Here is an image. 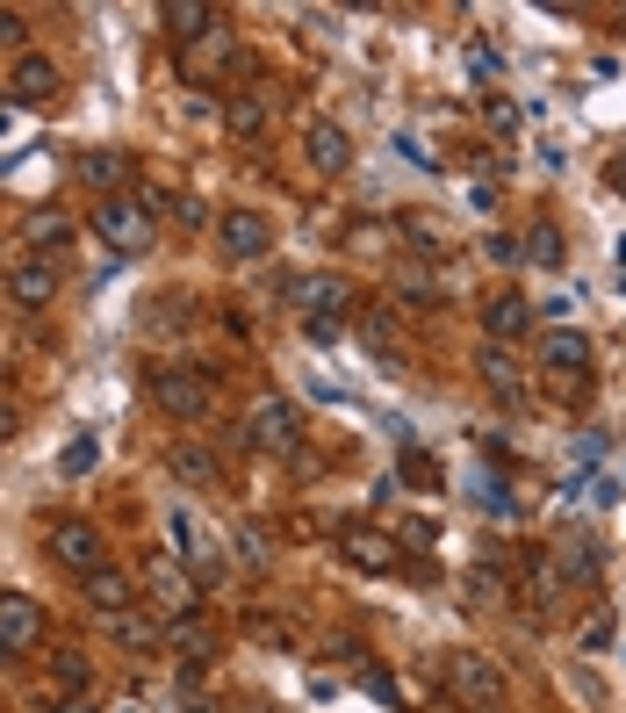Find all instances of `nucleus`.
Instances as JSON below:
<instances>
[{"label": "nucleus", "instance_id": "obj_23", "mask_svg": "<svg viewBox=\"0 0 626 713\" xmlns=\"http://www.w3.org/2000/svg\"><path fill=\"white\" fill-rule=\"evenodd\" d=\"M166 468H173L180 483H195V491H209V483H217V462H209L202 447H173V454H166Z\"/></svg>", "mask_w": 626, "mask_h": 713}, {"label": "nucleus", "instance_id": "obj_9", "mask_svg": "<svg viewBox=\"0 0 626 713\" xmlns=\"http://www.w3.org/2000/svg\"><path fill=\"white\" fill-rule=\"evenodd\" d=\"M87 605H95L101 620H123V613H137V584H130L123 570H109V563H101L95 576H87Z\"/></svg>", "mask_w": 626, "mask_h": 713}, {"label": "nucleus", "instance_id": "obj_12", "mask_svg": "<svg viewBox=\"0 0 626 713\" xmlns=\"http://www.w3.org/2000/svg\"><path fill=\"white\" fill-rule=\"evenodd\" d=\"M8 288H14V303H22V310H43V303L58 296V267L51 260H22L8 275Z\"/></svg>", "mask_w": 626, "mask_h": 713}, {"label": "nucleus", "instance_id": "obj_27", "mask_svg": "<svg viewBox=\"0 0 626 713\" xmlns=\"http://www.w3.org/2000/svg\"><path fill=\"white\" fill-rule=\"evenodd\" d=\"M22 238H29V246H66V238H72V224L58 217V209H37V217L22 224Z\"/></svg>", "mask_w": 626, "mask_h": 713}, {"label": "nucleus", "instance_id": "obj_3", "mask_svg": "<svg viewBox=\"0 0 626 713\" xmlns=\"http://www.w3.org/2000/svg\"><path fill=\"white\" fill-rule=\"evenodd\" d=\"M95 231H101V246H109V252H145L151 246L145 202H123V195H109V202L95 209Z\"/></svg>", "mask_w": 626, "mask_h": 713}, {"label": "nucleus", "instance_id": "obj_25", "mask_svg": "<svg viewBox=\"0 0 626 713\" xmlns=\"http://www.w3.org/2000/svg\"><path fill=\"white\" fill-rule=\"evenodd\" d=\"M526 598H533V613H555V605H562V570L555 563H533L526 570Z\"/></svg>", "mask_w": 626, "mask_h": 713}, {"label": "nucleus", "instance_id": "obj_24", "mask_svg": "<svg viewBox=\"0 0 626 713\" xmlns=\"http://www.w3.org/2000/svg\"><path fill=\"white\" fill-rule=\"evenodd\" d=\"M476 368H483V383H490L497 397H511V404H518V368H511V354H504V346H483Z\"/></svg>", "mask_w": 626, "mask_h": 713}, {"label": "nucleus", "instance_id": "obj_2", "mask_svg": "<svg viewBox=\"0 0 626 713\" xmlns=\"http://www.w3.org/2000/svg\"><path fill=\"white\" fill-rule=\"evenodd\" d=\"M447 692H454V700H461V706H497L504 700V671H497V663L490 656H476V648H461V656H454L447 663Z\"/></svg>", "mask_w": 626, "mask_h": 713}, {"label": "nucleus", "instance_id": "obj_15", "mask_svg": "<svg viewBox=\"0 0 626 713\" xmlns=\"http://www.w3.org/2000/svg\"><path fill=\"white\" fill-rule=\"evenodd\" d=\"M8 87H14V101H58V66L29 51L22 66H14V80H8Z\"/></svg>", "mask_w": 626, "mask_h": 713}, {"label": "nucleus", "instance_id": "obj_8", "mask_svg": "<svg viewBox=\"0 0 626 713\" xmlns=\"http://www.w3.org/2000/svg\"><path fill=\"white\" fill-rule=\"evenodd\" d=\"M246 439L252 447H296V404H281V397H259L252 404V418H246Z\"/></svg>", "mask_w": 626, "mask_h": 713}, {"label": "nucleus", "instance_id": "obj_39", "mask_svg": "<svg viewBox=\"0 0 626 713\" xmlns=\"http://www.w3.org/2000/svg\"><path fill=\"white\" fill-rule=\"evenodd\" d=\"M613 188H619V195H626V159H619V166H613Z\"/></svg>", "mask_w": 626, "mask_h": 713}, {"label": "nucleus", "instance_id": "obj_33", "mask_svg": "<svg viewBox=\"0 0 626 713\" xmlns=\"http://www.w3.org/2000/svg\"><path fill=\"white\" fill-rule=\"evenodd\" d=\"M29 37V22H22V14H14V8H0V51H14V43H22Z\"/></svg>", "mask_w": 626, "mask_h": 713}, {"label": "nucleus", "instance_id": "obj_6", "mask_svg": "<svg viewBox=\"0 0 626 713\" xmlns=\"http://www.w3.org/2000/svg\"><path fill=\"white\" fill-rule=\"evenodd\" d=\"M231 58H238V37H231V29H209V37H195V43H180V80H188V87H202V80H217V72L223 66H231Z\"/></svg>", "mask_w": 626, "mask_h": 713}, {"label": "nucleus", "instance_id": "obj_32", "mask_svg": "<svg viewBox=\"0 0 626 713\" xmlns=\"http://www.w3.org/2000/svg\"><path fill=\"white\" fill-rule=\"evenodd\" d=\"M87 468H95V439H72V447H66V476H87Z\"/></svg>", "mask_w": 626, "mask_h": 713}, {"label": "nucleus", "instance_id": "obj_7", "mask_svg": "<svg viewBox=\"0 0 626 713\" xmlns=\"http://www.w3.org/2000/svg\"><path fill=\"white\" fill-rule=\"evenodd\" d=\"M51 555H58L66 570L95 576V570H101V534H95L87 519H58V526H51Z\"/></svg>", "mask_w": 626, "mask_h": 713}, {"label": "nucleus", "instance_id": "obj_42", "mask_svg": "<svg viewBox=\"0 0 626 713\" xmlns=\"http://www.w3.org/2000/svg\"><path fill=\"white\" fill-rule=\"evenodd\" d=\"M619 22H626V8H619Z\"/></svg>", "mask_w": 626, "mask_h": 713}, {"label": "nucleus", "instance_id": "obj_38", "mask_svg": "<svg viewBox=\"0 0 626 713\" xmlns=\"http://www.w3.org/2000/svg\"><path fill=\"white\" fill-rule=\"evenodd\" d=\"M58 713H95V700H66V706H58Z\"/></svg>", "mask_w": 626, "mask_h": 713}, {"label": "nucleus", "instance_id": "obj_37", "mask_svg": "<svg viewBox=\"0 0 626 713\" xmlns=\"http://www.w3.org/2000/svg\"><path fill=\"white\" fill-rule=\"evenodd\" d=\"M8 439H14V404L0 397V447H8Z\"/></svg>", "mask_w": 626, "mask_h": 713}, {"label": "nucleus", "instance_id": "obj_22", "mask_svg": "<svg viewBox=\"0 0 626 713\" xmlns=\"http://www.w3.org/2000/svg\"><path fill=\"white\" fill-rule=\"evenodd\" d=\"M109 634L123 648H137V656H145V648H166V627H151L145 613H123V620H109Z\"/></svg>", "mask_w": 626, "mask_h": 713}, {"label": "nucleus", "instance_id": "obj_41", "mask_svg": "<svg viewBox=\"0 0 626 713\" xmlns=\"http://www.w3.org/2000/svg\"><path fill=\"white\" fill-rule=\"evenodd\" d=\"M483 713H504V706H483Z\"/></svg>", "mask_w": 626, "mask_h": 713}, {"label": "nucleus", "instance_id": "obj_31", "mask_svg": "<svg viewBox=\"0 0 626 713\" xmlns=\"http://www.w3.org/2000/svg\"><path fill=\"white\" fill-rule=\"evenodd\" d=\"M483 252H490V260H497V267H511V260H526V246H518V238H504V231H497V238H483Z\"/></svg>", "mask_w": 626, "mask_h": 713}, {"label": "nucleus", "instance_id": "obj_18", "mask_svg": "<svg viewBox=\"0 0 626 713\" xmlns=\"http://www.w3.org/2000/svg\"><path fill=\"white\" fill-rule=\"evenodd\" d=\"M555 570H562V584H598V570H605L598 541H569V548L555 555Z\"/></svg>", "mask_w": 626, "mask_h": 713}, {"label": "nucleus", "instance_id": "obj_26", "mask_svg": "<svg viewBox=\"0 0 626 713\" xmlns=\"http://www.w3.org/2000/svg\"><path fill=\"white\" fill-rule=\"evenodd\" d=\"M461 591H468V605H476V613H497V605L511 598V584H504L497 570H468V584H461Z\"/></svg>", "mask_w": 626, "mask_h": 713}, {"label": "nucleus", "instance_id": "obj_21", "mask_svg": "<svg viewBox=\"0 0 626 713\" xmlns=\"http://www.w3.org/2000/svg\"><path fill=\"white\" fill-rule=\"evenodd\" d=\"M223 130H231V138H259V130H267V101H259V95L223 101Z\"/></svg>", "mask_w": 626, "mask_h": 713}, {"label": "nucleus", "instance_id": "obj_1", "mask_svg": "<svg viewBox=\"0 0 626 713\" xmlns=\"http://www.w3.org/2000/svg\"><path fill=\"white\" fill-rule=\"evenodd\" d=\"M151 404H159L166 418H209V375L202 368H166V375H151Z\"/></svg>", "mask_w": 626, "mask_h": 713}, {"label": "nucleus", "instance_id": "obj_16", "mask_svg": "<svg viewBox=\"0 0 626 713\" xmlns=\"http://www.w3.org/2000/svg\"><path fill=\"white\" fill-rule=\"evenodd\" d=\"M483 325H490V339H518V331L533 325V303L518 296V288H511V296H490V303H483Z\"/></svg>", "mask_w": 626, "mask_h": 713}, {"label": "nucleus", "instance_id": "obj_10", "mask_svg": "<svg viewBox=\"0 0 626 713\" xmlns=\"http://www.w3.org/2000/svg\"><path fill=\"white\" fill-rule=\"evenodd\" d=\"M37 627H43L37 598H22V591H0V642H8V648H29V642H37Z\"/></svg>", "mask_w": 626, "mask_h": 713}, {"label": "nucleus", "instance_id": "obj_17", "mask_svg": "<svg viewBox=\"0 0 626 713\" xmlns=\"http://www.w3.org/2000/svg\"><path fill=\"white\" fill-rule=\"evenodd\" d=\"M166 648H173V656H195V663H202L209 648H217V634L202 627V613H188V620H166Z\"/></svg>", "mask_w": 626, "mask_h": 713}, {"label": "nucleus", "instance_id": "obj_29", "mask_svg": "<svg viewBox=\"0 0 626 713\" xmlns=\"http://www.w3.org/2000/svg\"><path fill=\"white\" fill-rule=\"evenodd\" d=\"M346 548H354V563H360V570H389V563H396V548H389L381 534H354Z\"/></svg>", "mask_w": 626, "mask_h": 713}, {"label": "nucleus", "instance_id": "obj_30", "mask_svg": "<svg viewBox=\"0 0 626 713\" xmlns=\"http://www.w3.org/2000/svg\"><path fill=\"white\" fill-rule=\"evenodd\" d=\"M396 288H404L410 303H433L439 288H433V275H425V267H396Z\"/></svg>", "mask_w": 626, "mask_h": 713}, {"label": "nucleus", "instance_id": "obj_40", "mask_svg": "<svg viewBox=\"0 0 626 713\" xmlns=\"http://www.w3.org/2000/svg\"><path fill=\"white\" fill-rule=\"evenodd\" d=\"M619 275H626V238H619Z\"/></svg>", "mask_w": 626, "mask_h": 713}, {"label": "nucleus", "instance_id": "obj_34", "mask_svg": "<svg viewBox=\"0 0 626 713\" xmlns=\"http://www.w3.org/2000/svg\"><path fill=\"white\" fill-rule=\"evenodd\" d=\"M58 685L80 692V685H87V656H72V648H66V656H58Z\"/></svg>", "mask_w": 626, "mask_h": 713}, {"label": "nucleus", "instance_id": "obj_19", "mask_svg": "<svg viewBox=\"0 0 626 713\" xmlns=\"http://www.w3.org/2000/svg\"><path fill=\"white\" fill-rule=\"evenodd\" d=\"M288 296H296V303H310L317 317L346 310V281H331V275H310V281H288Z\"/></svg>", "mask_w": 626, "mask_h": 713}, {"label": "nucleus", "instance_id": "obj_20", "mask_svg": "<svg viewBox=\"0 0 626 713\" xmlns=\"http://www.w3.org/2000/svg\"><path fill=\"white\" fill-rule=\"evenodd\" d=\"M80 180H87V188H123V180H130V159H123V151H87V159H80Z\"/></svg>", "mask_w": 626, "mask_h": 713}, {"label": "nucleus", "instance_id": "obj_11", "mask_svg": "<svg viewBox=\"0 0 626 713\" xmlns=\"http://www.w3.org/2000/svg\"><path fill=\"white\" fill-rule=\"evenodd\" d=\"M159 22H166V37H173V43H195V37L217 29V8H209V0H166Z\"/></svg>", "mask_w": 626, "mask_h": 713}, {"label": "nucleus", "instance_id": "obj_14", "mask_svg": "<svg viewBox=\"0 0 626 713\" xmlns=\"http://www.w3.org/2000/svg\"><path fill=\"white\" fill-rule=\"evenodd\" d=\"M310 166L317 174H346L354 166V138L339 123H310Z\"/></svg>", "mask_w": 626, "mask_h": 713}, {"label": "nucleus", "instance_id": "obj_28", "mask_svg": "<svg viewBox=\"0 0 626 713\" xmlns=\"http://www.w3.org/2000/svg\"><path fill=\"white\" fill-rule=\"evenodd\" d=\"M526 260L533 267H562V231H555V224H533V231H526Z\"/></svg>", "mask_w": 626, "mask_h": 713}, {"label": "nucleus", "instance_id": "obj_36", "mask_svg": "<svg viewBox=\"0 0 626 713\" xmlns=\"http://www.w3.org/2000/svg\"><path fill=\"white\" fill-rule=\"evenodd\" d=\"M569 685H576V692H584V700H590V706H598V700H605V685H598V677H590V671H569Z\"/></svg>", "mask_w": 626, "mask_h": 713}, {"label": "nucleus", "instance_id": "obj_5", "mask_svg": "<svg viewBox=\"0 0 626 713\" xmlns=\"http://www.w3.org/2000/svg\"><path fill=\"white\" fill-rule=\"evenodd\" d=\"M217 246H223V260H267V246H274V224L259 217V209H223V224H217Z\"/></svg>", "mask_w": 626, "mask_h": 713}, {"label": "nucleus", "instance_id": "obj_13", "mask_svg": "<svg viewBox=\"0 0 626 713\" xmlns=\"http://www.w3.org/2000/svg\"><path fill=\"white\" fill-rule=\"evenodd\" d=\"M540 368L547 375H562V368L584 375L590 368V339H584V331H547V339H540Z\"/></svg>", "mask_w": 626, "mask_h": 713}, {"label": "nucleus", "instance_id": "obj_4", "mask_svg": "<svg viewBox=\"0 0 626 713\" xmlns=\"http://www.w3.org/2000/svg\"><path fill=\"white\" fill-rule=\"evenodd\" d=\"M145 598H151V613H159V620H188L195 613V576L159 555V563H145Z\"/></svg>", "mask_w": 626, "mask_h": 713}, {"label": "nucleus", "instance_id": "obj_35", "mask_svg": "<svg viewBox=\"0 0 626 713\" xmlns=\"http://www.w3.org/2000/svg\"><path fill=\"white\" fill-rule=\"evenodd\" d=\"M490 130H497V138H518V109H511V101H490Z\"/></svg>", "mask_w": 626, "mask_h": 713}]
</instances>
